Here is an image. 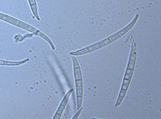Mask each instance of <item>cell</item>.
<instances>
[{
	"mask_svg": "<svg viewBox=\"0 0 161 119\" xmlns=\"http://www.w3.org/2000/svg\"><path fill=\"white\" fill-rule=\"evenodd\" d=\"M136 58H137V46H136V43L135 40L133 39L131 45V52L130 54H129L127 69H126L124 79L123 81H122L120 93H119L116 103L115 104V107H118L120 106L125 99L126 94H127L129 86L130 85L133 75H134V73L136 64Z\"/></svg>",
	"mask_w": 161,
	"mask_h": 119,
	"instance_id": "obj_2",
	"label": "cell"
},
{
	"mask_svg": "<svg viewBox=\"0 0 161 119\" xmlns=\"http://www.w3.org/2000/svg\"><path fill=\"white\" fill-rule=\"evenodd\" d=\"M73 89H71L66 92L64 97L63 98V100L62 101L60 105L59 106V107L58 108L57 111H56L54 116L53 117V119H59L61 118L62 115L63 114V111H64L65 109L66 104H67L69 102V100L70 99V96H71V93L73 92Z\"/></svg>",
	"mask_w": 161,
	"mask_h": 119,
	"instance_id": "obj_5",
	"label": "cell"
},
{
	"mask_svg": "<svg viewBox=\"0 0 161 119\" xmlns=\"http://www.w3.org/2000/svg\"><path fill=\"white\" fill-rule=\"evenodd\" d=\"M71 56V59L73 62V74H74V79L75 82L76 88V97H77V109L79 110L82 106L83 101V77L82 70L78 59L75 56Z\"/></svg>",
	"mask_w": 161,
	"mask_h": 119,
	"instance_id": "obj_4",
	"label": "cell"
},
{
	"mask_svg": "<svg viewBox=\"0 0 161 119\" xmlns=\"http://www.w3.org/2000/svg\"><path fill=\"white\" fill-rule=\"evenodd\" d=\"M28 61H29V59H26L23 61H8L0 59V65H7V66H16L20 65L26 64Z\"/></svg>",
	"mask_w": 161,
	"mask_h": 119,
	"instance_id": "obj_6",
	"label": "cell"
},
{
	"mask_svg": "<svg viewBox=\"0 0 161 119\" xmlns=\"http://www.w3.org/2000/svg\"><path fill=\"white\" fill-rule=\"evenodd\" d=\"M140 15L138 14H137L134 18L133 19V20L131 22V23H129L127 26H126L124 28H122V30L118 31L115 33L113 34L112 35L108 37L105 39H103L102 41L97 42V43L93 44L91 45H89V46H86L85 48H83L82 49H80L78 50H76L75 52H70V55H73V56H81L84 54H86L91 53V52H95L96 50H98L100 49L103 48L104 47L107 46V45H109L111 44H113L114 42L116 41L119 39H120L121 37L125 35L129 30H131L134 26L136 25V23H137L138 20L139 19Z\"/></svg>",
	"mask_w": 161,
	"mask_h": 119,
	"instance_id": "obj_1",
	"label": "cell"
},
{
	"mask_svg": "<svg viewBox=\"0 0 161 119\" xmlns=\"http://www.w3.org/2000/svg\"><path fill=\"white\" fill-rule=\"evenodd\" d=\"M0 19L3 21V22H6L7 23L11 24V25L19 27L20 28L29 31V32L31 33H33L35 34H36V35L42 37L43 39H44L47 42H48V44H49L51 48L53 49V50H55V45L53 42H52V41L50 39V38L48 36H47L45 34H44L42 32H41L40 30H37V28H36L32 26H31L30 24H28L25 22H22V21L15 18V17H13L11 16L6 15V14L1 13H0Z\"/></svg>",
	"mask_w": 161,
	"mask_h": 119,
	"instance_id": "obj_3",
	"label": "cell"
},
{
	"mask_svg": "<svg viewBox=\"0 0 161 119\" xmlns=\"http://www.w3.org/2000/svg\"><path fill=\"white\" fill-rule=\"evenodd\" d=\"M28 1H29L31 9V10H32L34 18H36L37 20L40 21L39 15H38V10H37V3H36V0H28Z\"/></svg>",
	"mask_w": 161,
	"mask_h": 119,
	"instance_id": "obj_7",
	"label": "cell"
},
{
	"mask_svg": "<svg viewBox=\"0 0 161 119\" xmlns=\"http://www.w3.org/2000/svg\"><path fill=\"white\" fill-rule=\"evenodd\" d=\"M82 110H83V108H82V107H80L79 110H78V112H77V113L74 115V116H73V117L72 118V119H76V118H78V116H80V114H81Z\"/></svg>",
	"mask_w": 161,
	"mask_h": 119,
	"instance_id": "obj_8",
	"label": "cell"
}]
</instances>
